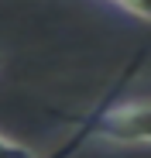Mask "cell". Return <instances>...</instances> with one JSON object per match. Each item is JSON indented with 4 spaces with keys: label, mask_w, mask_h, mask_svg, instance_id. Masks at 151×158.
Here are the masks:
<instances>
[{
    "label": "cell",
    "mask_w": 151,
    "mask_h": 158,
    "mask_svg": "<svg viewBox=\"0 0 151 158\" xmlns=\"http://www.w3.org/2000/svg\"><path fill=\"white\" fill-rule=\"evenodd\" d=\"M89 138L120 148L151 144V100H120L100 107L89 114Z\"/></svg>",
    "instance_id": "6da1fadb"
},
{
    "label": "cell",
    "mask_w": 151,
    "mask_h": 158,
    "mask_svg": "<svg viewBox=\"0 0 151 158\" xmlns=\"http://www.w3.org/2000/svg\"><path fill=\"white\" fill-rule=\"evenodd\" d=\"M0 158H38L31 148H24L21 141L7 138V134H0Z\"/></svg>",
    "instance_id": "7a4b0ae2"
},
{
    "label": "cell",
    "mask_w": 151,
    "mask_h": 158,
    "mask_svg": "<svg viewBox=\"0 0 151 158\" xmlns=\"http://www.w3.org/2000/svg\"><path fill=\"white\" fill-rule=\"evenodd\" d=\"M86 138H89V117H86V124H83V127H79V131L72 134V141H69L65 148H59L55 155H48V158H72V155H76V148H79Z\"/></svg>",
    "instance_id": "3957f363"
},
{
    "label": "cell",
    "mask_w": 151,
    "mask_h": 158,
    "mask_svg": "<svg viewBox=\"0 0 151 158\" xmlns=\"http://www.w3.org/2000/svg\"><path fill=\"white\" fill-rule=\"evenodd\" d=\"M110 10H117V14H124V17H137V21H148L151 24V4H110Z\"/></svg>",
    "instance_id": "277c9868"
}]
</instances>
